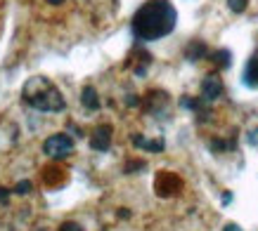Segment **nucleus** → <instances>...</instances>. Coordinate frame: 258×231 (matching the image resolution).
<instances>
[{
	"label": "nucleus",
	"mask_w": 258,
	"mask_h": 231,
	"mask_svg": "<svg viewBox=\"0 0 258 231\" xmlns=\"http://www.w3.org/2000/svg\"><path fill=\"white\" fill-rule=\"evenodd\" d=\"M175 22H178V12L171 0H147L133 15L131 31L135 40L152 43V40L166 38L168 33H173Z\"/></svg>",
	"instance_id": "obj_1"
},
{
	"label": "nucleus",
	"mask_w": 258,
	"mask_h": 231,
	"mask_svg": "<svg viewBox=\"0 0 258 231\" xmlns=\"http://www.w3.org/2000/svg\"><path fill=\"white\" fill-rule=\"evenodd\" d=\"M22 99L31 108L43 111V113H59L67 108V101H64L59 87L45 76L29 78L22 87Z\"/></svg>",
	"instance_id": "obj_2"
},
{
	"label": "nucleus",
	"mask_w": 258,
	"mask_h": 231,
	"mask_svg": "<svg viewBox=\"0 0 258 231\" xmlns=\"http://www.w3.org/2000/svg\"><path fill=\"white\" fill-rule=\"evenodd\" d=\"M43 151L50 158H69L74 154V139L64 132H57V135H50V137L43 142Z\"/></svg>",
	"instance_id": "obj_3"
},
{
	"label": "nucleus",
	"mask_w": 258,
	"mask_h": 231,
	"mask_svg": "<svg viewBox=\"0 0 258 231\" xmlns=\"http://www.w3.org/2000/svg\"><path fill=\"white\" fill-rule=\"evenodd\" d=\"M157 193L159 196H173V193L180 191V186H182V182H180V177H175L173 172H159L157 177Z\"/></svg>",
	"instance_id": "obj_4"
},
{
	"label": "nucleus",
	"mask_w": 258,
	"mask_h": 231,
	"mask_svg": "<svg viewBox=\"0 0 258 231\" xmlns=\"http://www.w3.org/2000/svg\"><path fill=\"white\" fill-rule=\"evenodd\" d=\"M76 3H79L86 12H90V15H95V17L109 15L111 10L116 8V0H76Z\"/></svg>",
	"instance_id": "obj_5"
},
{
	"label": "nucleus",
	"mask_w": 258,
	"mask_h": 231,
	"mask_svg": "<svg viewBox=\"0 0 258 231\" xmlns=\"http://www.w3.org/2000/svg\"><path fill=\"white\" fill-rule=\"evenodd\" d=\"M223 94V80L218 76H206L202 83V99L209 104V101H216Z\"/></svg>",
	"instance_id": "obj_6"
},
{
	"label": "nucleus",
	"mask_w": 258,
	"mask_h": 231,
	"mask_svg": "<svg viewBox=\"0 0 258 231\" xmlns=\"http://www.w3.org/2000/svg\"><path fill=\"white\" fill-rule=\"evenodd\" d=\"M90 147H93L95 151H107V149L111 147V128L109 125H100V128L93 132Z\"/></svg>",
	"instance_id": "obj_7"
},
{
	"label": "nucleus",
	"mask_w": 258,
	"mask_h": 231,
	"mask_svg": "<svg viewBox=\"0 0 258 231\" xmlns=\"http://www.w3.org/2000/svg\"><path fill=\"white\" fill-rule=\"evenodd\" d=\"M244 85H246V87H258V50L251 54V59L246 62V69H244Z\"/></svg>",
	"instance_id": "obj_8"
},
{
	"label": "nucleus",
	"mask_w": 258,
	"mask_h": 231,
	"mask_svg": "<svg viewBox=\"0 0 258 231\" xmlns=\"http://www.w3.org/2000/svg\"><path fill=\"white\" fill-rule=\"evenodd\" d=\"M81 101H83V106H86L88 111H97V108H100V97H97V90H95L93 85H86V87H83Z\"/></svg>",
	"instance_id": "obj_9"
},
{
	"label": "nucleus",
	"mask_w": 258,
	"mask_h": 231,
	"mask_svg": "<svg viewBox=\"0 0 258 231\" xmlns=\"http://www.w3.org/2000/svg\"><path fill=\"white\" fill-rule=\"evenodd\" d=\"M209 54V47L204 45L202 40H192L187 45V50H185V57H187L189 62H199V59H204Z\"/></svg>",
	"instance_id": "obj_10"
},
{
	"label": "nucleus",
	"mask_w": 258,
	"mask_h": 231,
	"mask_svg": "<svg viewBox=\"0 0 258 231\" xmlns=\"http://www.w3.org/2000/svg\"><path fill=\"white\" fill-rule=\"evenodd\" d=\"M133 144L138 149H147V151H161L164 139H145L142 135H133Z\"/></svg>",
	"instance_id": "obj_11"
},
{
	"label": "nucleus",
	"mask_w": 258,
	"mask_h": 231,
	"mask_svg": "<svg viewBox=\"0 0 258 231\" xmlns=\"http://www.w3.org/2000/svg\"><path fill=\"white\" fill-rule=\"evenodd\" d=\"M211 62L218 69H227L232 64V54H230V50H216V52H211Z\"/></svg>",
	"instance_id": "obj_12"
},
{
	"label": "nucleus",
	"mask_w": 258,
	"mask_h": 231,
	"mask_svg": "<svg viewBox=\"0 0 258 231\" xmlns=\"http://www.w3.org/2000/svg\"><path fill=\"white\" fill-rule=\"evenodd\" d=\"M246 3H249V0H227V5H230V10H232V12H237V15L246 10Z\"/></svg>",
	"instance_id": "obj_13"
},
{
	"label": "nucleus",
	"mask_w": 258,
	"mask_h": 231,
	"mask_svg": "<svg viewBox=\"0 0 258 231\" xmlns=\"http://www.w3.org/2000/svg\"><path fill=\"white\" fill-rule=\"evenodd\" d=\"M59 231H83V226L76 222H64L62 226H59Z\"/></svg>",
	"instance_id": "obj_14"
},
{
	"label": "nucleus",
	"mask_w": 258,
	"mask_h": 231,
	"mask_svg": "<svg viewBox=\"0 0 258 231\" xmlns=\"http://www.w3.org/2000/svg\"><path fill=\"white\" fill-rule=\"evenodd\" d=\"M29 189H31V182H19V184L15 186V193L22 196V193H29Z\"/></svg>",
	"instance_id": "obj_15"
},
{
	"label": "nucleus",
	"mask_w": 258,
	"mask_h": 231,
	"mask_svg": "<svg viewBox=\"0 0 258 231\" xmlns=\"http://www.w3.org/2000/svg\"><path fill=\"white\" fill-rule=\"evenodd\" d=\"M246 142H249L251 147H258V128H253V130L246 135Z\"/></svg>",
	"instance_id": "obj_16"
},
{
	"label": "nucleus",
	"mask_w": 258,
	"mask_h": 231,
	"mask_svg": "<svg viewBox=\"0 0 258 231\" xmlns=\"http://www.w3.org/2000/svg\"><path fill=\"white\" fill-rule=\"evenodd\" d=\"M223 231H244L239 224H235V222H230V224H225V229Z\"/></svg>",
	"instance_id": "obj_17"
},
{
	"label": "nucleus",
	"mask_w": 258,
	"mask_h": 231,
	"mask_svg": "<svg viewBox=\"0 0 258 231\" xmlns=\"http://www.w3.org/2000/svg\"><path fill=\"white\" fill-rule=\"evenodd\" d=\"M8 196H10L8 189H3V186H0V200H8Z\"/></svg>",
	"instance_id": "obj_18"
},
{
	"label": "nucleus",
	"mask_w": 258,
	"mask_h": 231,
	"mask_svg": "<svg viewBox=\"0 0 258 231\" xmlns=\"http://www.w3.org/2000/svg\"><path fill=\"white\" fill-rule=\"evenodd\" d=\"M230 200H232V193H225V196H223V203H225V205H227Z\"/></svg>",
	"instance_id": "obj_19"
},
{
	"label": "nucleus",
	"mask_w": 258,
	"mask_h": 231,
	"mask_svg": "<svg viewBox=\"0 0 258 231\" xmlns=\"http://www.w3.org/2000/svg\"><path fill=\"white\" fill-rule=\"evenodd\" d=\"M47 3H50V5H62L64 0H47Z\"/></svg>",
	"instance_id": "obj_20"
}]
</instances>
